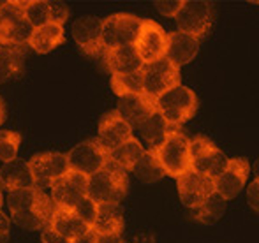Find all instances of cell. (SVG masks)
<instances>
[{
    "instance_id": "4dcf8cb0",
    "label": "cell",
    "mask_w": 259,
    "mask_h": 243,
    "mask_svg": "<svg viewBox=\"0 0 259 243\" xmlns=\"http://www.w3.org/2000/svg\"><path fill=\"white\" fill-rule=\"evenodd\" d=\"M21 143V134L13 130H0V161L11 162L18 157V148Z\"/></svg>"
},
{
    "instance_id": "cb8c5ba5",
    "label": "cell",
    "mask_w": 259,
    "mask_h": 243,
    "mask_svg": "<svg viewBox=\"0 0 259 243\" xmlns=\"http://www.w3.org/2000/svg\"><path fill=\"white\" fill-rule=\"evenodd\" d=\"M50 227L53 231H57L60 236L67 238L69 241L76 240V238L85 234L90 229L83 220H79L74 215V212H71V210H58V208L55 210Z\"/></svg>"
},
{
    "instance_id": "ab89813d",
    "label": "cell",
    "mask_w": 259,
    "mask_h": 243,
    "mask_svg": "<svg viewBox=\"0 0 259 243\" xmlns=\"http://www.w3.org/2000/svg\"><path fill=\"white\" fill-rule=\"evenodd\" d=\"M6 120V106H4V101L0 99V125Z\"/></svg>"
},
{
    "instance_id": "f1b7e54d",
    "label": "cell",
    "mask_w": 259,
    "mask_h": 243,
    "mask_svg": "<svg viewBox=\"0 0 259 243\" xmlns=\"http://www.w3.org/2000/svg\"><path fill=\"white\" fill-rule=\"evenodd\" d=\"M226 210V201L221 198L219 194H211L210 198L206 199L205 203H203L201 206L198 208V215H196V219L199 220V222L203 224H215L219 219L222 217V213H224Z\"/></svg>"
},
{
    "instance_id": "9a60e30c",
    "label": "cell",
    "mask_w": 259,
    "mask_h": 243,
    "mask_svg": "<svg viewBox=\"0 0 259 243\" xmlns=\"http://www.w3.org/2000/svg\"><path fill=\"white\" fill-rule=\"evenodd\" d=\"M178 180V196H180L182 203L189 208L198 210L203 203L210 198L215 192L213 180L208 178L205 175L189 169L185 175H182Z\"/></svg>"
},
{
    "instance_id": "8992f818",
    "label": "cell",
    "mask_w": 259,
    "mask_h": 243,
    "mask_svg": "<svg viewBox=\"0 0 259 243\" xmlns=\"http://www.w3.org/2000/svg\"><path fill=\"white\" fill-rule=\"evenodd\" d=\"M141 72H143V93L152 101L180 85V69L175 67L166 57L154 64L143 65Z\"/></svg>"
},
{
    "instance_id": "9c48e42d",
    "label": "cell",
    "mask_w": 259,
    "mask_h": 243,
    "mask_svg": "<svg viewBox=\"0 0 259 243\" xmlns=\"http://www.w3.org/2000/svg\"><path fill=\"white\" fill-rule=\"evenodd\" d=\"M35 188H52V185L69 173L67 155L60 152H45L37 154L28 161Z\"/></svg>"
},
{
    "instance_id": "4fadbf2b",
    "label": "cell",
    "mask_w": 259,
    "mask_h": 243,
    "mask_svg": "<svg viewBox=\"0 0 259 243\" xmlns=\"http://www.w3.org/2000/svg\"><path fill=\"white\" fill-rule=\"evenodd\" d=\"M249 173H250V164L245 157L229 159L228 168L213 180L215 194L221 196L224 201L236 198L240 194V190L245 187Z\"/></svg>"
},
{
    "instance_id": "d590c367",
    "label": "cell",
    "mask_w": 259,
    "mask_h": 243,
    "mask_svg": "<svg viewBox=\"0 0 259 243\" xmlns=\"http://www.w3.org/2000/svg\"><path fill=\"white\" fill-rule=\"evenodd\" d=\"M247 199H249V205L257 212L259 210V180L257 178L249 185V188H247Z\"/></svg>"
},
{
    "instance_id": "836d02e7",
    "label": "cell",
    "mask_w": 259,
    "mask_h": 243,
    "mask_svg": "<svg viewBox=\"0 0 259 243\" xmlns=\"http://www.w3.org/2000/svg\"><path fill=\"white\" fill-rule=\"evenodd\" d=\"M182 4H184V0H157L155 7L162 16L175 18V14L180 11Z\"/></svg>"
},
{
    "instance_id": "277c9868",
    "label": "cell",
    "mask_w": 259,
    "mask_h": 243,
    "mask_svg": "<svg viewBox=\"0 0 259 243\" xmlns=\"http://www.w3.org/2000/svg\"><path fill=\"white\" fill-rule=\"evenodd\" d=\"M25 0H6L0 9V42L9 46H27L32 25L25 18Z\"/></svg>"
},
{
    "instance_id": "f35d334b",
    "label": "cell",
    "mask_w": 259,
    "mask_h": 243,
    "mask_svg": "<svg viewBox=\"0 0 259 243\" xmlns=\"http://www.w3.org/2000/svg\"><path fill=\"white\" fill-rule=\"evenodd\" d=\"M97 243H127L122 238V234H106V236H97Z\"/></svg>"
},
{
    "instance_id": "e0dca14e",
    "label": "cell",
    "mask_w": 259,
    "mask_h": 243,
    "mask_svg": "<svg viewBox=\"0 0 259 243\" xmlns=\"http://www.w3.org/2000/svg\"><path fill=\"white\" fill-rule=\"evenodd\" d=\"M116 113H118L120 118L134 130L147 120L152 113H155V104H154V101L148 99L145 93L123 95V97H118Z\"/></svg>"
},
{
    "instance_id": "2e32d148",
    "label": "cell",
    "mask_w": 259,
    "mask_h": 243,
    "mask_svg": "<svg viewBox=\"0 0 259 243\" xmlns=\"http://www.w3.org/2000/svg\"><path fill=\"white\" fill-rule=\"evenodd\" d=\"M131 137H133V129L120 118L116 111H109L101 118L96 141L106 154L116 150L120 144L127 143Z\"/></svg>"
},
{
    "instance_id": "52a82bcc",
    "label": "cell",
    "mask_w": 259,
    "mask_h": 243,
    "mask_svg": "<svg viewBox=\"0 0 259 243\" xmlns=\"http://www.w3.org/2000/svg\"><path fill=\"white\" fill-rule=\"evenodd\" d=\"M178 32L192 35L199 41L211 28V7L205 0H184L180 11L175 14Z\"/></svg>"
},
{
    "instance_id": "f546056e",
    "label": "cell",
    "mask_w": 259,
    "mask_h": 243,
    "mask_svg": "<svg viewBox=\"0 0 259 243\" xmlns=\"http://www.w3.org/2000/svg\"><path fill=\"white\" fill-rule=\"evenodd\" d=\"M23 9L25 18L32 25V28L45 27V25L50 23L48 0H27V2H23Z\"/></svg>"
},
{
    "instance_id": "6da1fadb",
    "label": "cell",
    "mask_w": 259,
    "mask_h": 243,
    "mask_svg": "<svg viewBox=\"0 0 259 243\" xmlns=\"http://www.w3.org/2000/svg\"><path fill=\"white\" fill-rule=\"evenodd\" d=\"M164 175L180 178L191 169V139L180 129L167 132L159 147L152 148Z\"/></svg>"
},
{
    "instance_id": "83f0119b",
    "label": "cell",
    "mask_w": 259,
    "mask_h": 243,
    "mask_svg": "<svg viewBox=\"0 0 259 243\" xmlns=\"http://www.w3.org/2000/svg\"><path fill=\"white\" fill-rule=\"evenodd\" d=\"M111 90L118 97L143 93V72L133 74H111Z\"/></svg>"
},
{
    "instance_id": "8fae6325",
    "label": "cell",
    "mask_w": 259,
    "mask_h": 243,
    "mask_svg": "<svg viewBox=\"0 0 259 243\" xmlns=\"http://www.w3.org/2000/svg\"><path fill=\"white\" fill-rule=\"evenodd\" d=\"M67 155L69 171L79 173L83 176H92L108 164V154L99 147L96 139L83 141L76 144Z\"/></svg>"
},
{
    "instance_id": "ffe728a7",
    "label": "cell",
    "mask_w": 259,
    "mask_h": 243,
    "mask_svg": "<svg viewBox=\"0 0 259 243\" xmlns=\"http://www.w3.org/2000/svg\"><path fill=\"white\" fill-rule=\"evenodd\" d=\"M90 229L97 236L122 234L123 231V208L118 203H101L97 205L96 219Z\"/></svg>"
},
{
    "instance_id": "ba28073f",
    "label": "cell",
    "mask_w": 259,
    "mask_h": 243,
    "mask_svg": "<svg viewBox=\"0 0 259 243\" xmlns=\"http://www.w3.org/2000/svg\"><path fill=\"white\" fill-rule=\"evenodd\" d=\"M141 20L134 14H111L103 20V44L106 50L133 46L140 34Z\"/></svg>"
},
{
    "instance_id": "74e56055",
    "label": "cell",
    "mask_w": 259,
    "mask_h": 243,
    "mask_svg": "<svg viewBox=\"0 0 259 243\" xmlns=\"http://www.w3.org/2000/svg\"><path fill=\"white\" fill-rule=\"evenodd\" d=\"M71 243H97V234L94 233L92 229H89L85 234H81V236H78L76 240H72Z\"/></svg>"
},
{
    "instance_id": "7bdbcfd3",
    "label": "cell",
    "mask_w": 259,
    "mask_h": 243,
    "mask_svg": "<svg viewBox=\"0 0 259 243\" xmlns=\"http://www.w3.org/2000/svg\"><path fill=\"white\" fill-rule=\"evenodd\" d=\"M0 48H2V42H0Z\"/></svg>"
},
{
    "instance_id": "7402d4cb",
    "label": "cell",
    "mask_w": 259,
    "mask_h": 243,
    "mask_svg": "<svg viewBox=\"0 0 259 243\" xmlns=\"http://www.w3.org/2000/svg\"><path fill=\"white\" fill-rule=\"evenodd\" d=\"M65 35H64V27L55 23H48L45 27L34 28L30 39H28V46L37 53H50L55 48H58L60 44H64Z\"/></svg>"
},
{
    "instance_id": "3957f363",
    "label": "cell",
    "mask_w": 259,
    "mask_h": 243,
    "mask_svg": "<svg viewBox=\"0 0 259 243\" xmlns=\"http://www.w3.org/2000/svg\"><path fill=\"white\" fill-rule=\"evenodd\" d=\"M127 187H129L127 173L108 161V164L101 171L89 176L87 198L92 199L96 205H101V203H118L120 205L127 194Z\"/></svg>"
},
{
    "instance_id": "7a4b0ae2",
    "label": "cell",
    "mask_w": 259,
    "mask_h": 243,
    "mask_svg": "<svg viewBox=\"0 0 259 243\" xmlns=\"http://www.w3.org/2000/svg\"><path fill=\"white\" fill-rule=\"evenodd\" d=\"M154 104L157 113L173 129H180L182 123L189 122L198 111V97L189 86H184L182 83L157 97Z\"/></svg>"
},
{
    "instance_id": "8d00e7d4",
    "label": "cell",
    "mask_w": 259,
    "mask_h": 243,
    "mask_svg": "<svg viewBox=\"0 0 259 243\" xmlns=\"http://www.w3.org/2000/svg\"><path fill=\"white\" fill-rule=\"evenodd\" d=\"M9 229H11L9 217H6V213L0 210V243L9 241Z\"/></svg>"
},
{
    "instance_id": "1f68e13d",
    "label": "cell",
    "mask_w": 259,
    "mask_h": 243,
    "mask_svg": "<svg viewBox=\"0 0 259 243\" xmlns=\"http://www.w3.org/2000/svg\"><path fill=\"white\" fill-rule=\"evenodd\" d=\"M74 215L78 217L79 220L87 224L89 227H92L94 224V219H96V212H97V205L92 201L90 198H83L78 205L74 206Z\"/></svg>"
},
{
    "instance_id": "603a6c76",
    "label": "cell",
    "mask_w": 259,
    "mask_h": 243,
    "mask_svg": "<svg viewBox=\"0 0 259 243\" xmlns=\"http://www.w3.org/2000/svg\"><path fill=\"white\" fill-rule=\"evenodd\" d=\"M25 65V46L2 44L0 48V85L20 78Z\"/></svg>"
},
{
    "instance_id": "60d3db41",
    "label": "cell",
    "mask_w": 259,
    "mask_h": 243,
    "mask_svg": "<svg viewBox=\"0 0 259 243\" xmlns=\"http://www.w3.org/2000/svg\"><path fill=\"white\" fill-rule=\"evenodd\" d=\"M0 208H2V188H0Z\"/></svg>"
},
{
    "instance_id": "e575fe53",
    "label": "cell",
    "mask_w": 259,
    "mask_h": 243,
    "mask_svg": "<svg viewBox=\"0 0 259 243\" xmlns=\"http://www.w3.org/2000/svg\"><path fill=\"white\" fill-rule=\"evenodd\" d=\"M41 241L42 243H71V241L67 240V238L60 236L57 231H53L52 227H46V229H42Z\"/></svg>"
},
{
    "instance_id": "d6986e66",
    "label": "cell",
    "mask_w": 259,
    "mask_h": 243,
    "mask_svg": "<svg viewBox=\"0 0 259 243\" xmlns=\"http://www.w3.org/2000/svg\"><path fill=\"white\" fill-rule=\"evenodd\" d=\"M34 187V176H32L28 161L16 157L0 168V188H7L9 192H13Z\"/></svg>"
},
{
    "instance_id": "d6a6232c",
    "label": "cell",
    "mask_w": 259,
    "mask_h": 243,
    "mask_svg": "<svg viewBox=\"0 0 259 243\" xmlns=\"http://www.w3.org/2000/svg\"><path fill=\"white\" fill-rule=\"evenodd\" d=\"M48 6H50V23L64 27V23L69 18V7L64 2H55V0H48Z\"/></svg>"
},
{
    "instance_id": "44dd1931",
    "label": "cell",
    "mask_w": 259,
    "mask_h": 243,
    "mask_svg": "<svg viewBox=\"0 0 259 243\" xmlns=\"http://www.w3.org/2000/svg\"><path fill=\"white\" fill-rule=\"evenodd\" d=\"M106 67L111 74H133L143 69V62L138 57L134 46H118L104 52Z\"/></svg>"
},
{
    "instance_id": "5b68a950",
    "label": "cell",
    "mask_w": 259,
    "mask_h": 243,
    "mask_svg": "<svg viewBox=\"0 0 259 243\" xmlns=\"http://www.w3.org/2000/svg\"><path fill=\"white\" fill-rule=\"evenodd\" d=\"M229 159L205 136L191 139V169L215 180L226 168Z\"/></svg>"
},
{
    "instance_id": "30bf717a",
    "label": "cell",
    "mask_w": 259,
    "mask_h": 243,
    "mask_svg": "<svg viewBox=\"0 0 259 243\" xmlns=\"http://www.w3.org/2000/svg\"><path fill=\"white\" fill-rule=\"evenodd\" d=\"M134 50L143 65L154 64V62L164 59L167 46V34L159 23L152 20H141L140 34L134 41Z\"/></svg>"
},
{
    "instance_id": "d4e9b609",
    "label": "cell",
    "mask_w": 259,
    "mask_h": 243,
    "mask_svg": "<svg viewBox=\"0 0 259 243\" xmlns=\"http://www.w3.org/2000/svg\"><path fill=\"white\" fill-rule=\"evenodd\" d=\"M145 148L141 147L140 139H136V137H131L127 143L120 144L116 150L109 152L108 154V161L111 162V164H115L116 168L123 169V171H131L133 169V166L136 164L138 161H140V157L143 155Z\"/></svg>"
},
{
    "instance_id": "ac0fdd59",
    "label": "cell",
    "mask_w": 259,
    "mask_h": 243,
    "mask_svg": "<svg viewBox=\"0 0 259 243\" xmlns=\"http://www.w3.org/2000/svg\"><path fill=\"white\" fill-rule=\"evenodd\" d=\"M199 52V41L192 35H187L184 32H169L167 34V46H166V59L180 69L182 65L189 64L196 59Z\"/></svg>"
},
{
    "instance_id": "b9f144b4",
    "label": "cell",
    "mask_w": 259,
    "mask_h": 243,
    "mask_svg": "<svg viewBox=\"0 0 259 243\" xmlns=\"http://www.w3.org/2000/svg\"><path fill=\"white\" fill-rule=\"evenodd\" d=\"M4 4H6V0H0V9L4 7Z\"/></svg>"
},
{
    "instance_id": "484cf974",
    "label": "cell",
    "mask_w": 259,
    "mask_h": 243,
    "mask_svg": "<svg viewBox=\"0 0 259 243\" xmlns=\"http://www.w3.org/2000/svg\"><path fill=\"white\" fill-rule=\"evenodd\" d=\"M138 130H140L141 137H143V139L148 143V147L155 148V147H159V144L162 143L164 137L167 136V132H169V130H173V127L167 125L166 120H164V118L155 111V113H152L147 120L138 127Z\"/></svg>"
},
{
    "instance_id": "7c38bea8",
    "label": "cell",
    "mask_w": 259,
    "mask_h": 243,
    "mask_svg": "<svg viewBox=\"0 0 259 243\" xmlns=\"http://www.w3.org/2000/svg\"><path fill=\"white\" fill-rule=\"evenodd\" d=\"M89 178L79 173L69 171L52 185V201L58 210H74V206L87 198Z\"/></svg>"
},
{
    "instance_id": "5bb4252c",
    "label": "cell",
    "mask_w": 259,
    "mask_h": 243,
    "mask_svg": "<svg viewBox=\"0 0 259 243\" xmlns=\"http://www.w3.org/2000/svg\"><path fill=\"white\" fill-rule=\"evenodd\" d=\"M72 37L83 53L90 57L104 55L103 20L96 16H83L72 23Z\"/></svg>"
},
{
    "instance_id": "4316f807",
    "label": "cell",
    "mask_w": 259,
    "mask_h": 243,
    "mask_svg": "<svg viewBox=\"0 0 259 243\" xmlns=\"http://www.w3.org/2000/svg\"><path fill=\"white\" fill-rule=\"evenodd\" d=\"M131 173L136 175V178H140L141 182L145 183H154V182H159L160 178H164V171L162 168L159 166L157 162L155 155H154V150L148 148V150L143 152V155L140 157V161L133 166Z\"/></svg>"
}]
</instances>
